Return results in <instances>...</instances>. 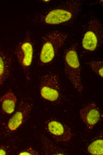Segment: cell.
<instances>
[{
	"label": "cell",
	"instance_id": "obj_1",
	"mask_svg": "<svg viewBox=\"0 0 103 155\" xmlns=\"http://www.w3.org/2000/svg\"><path fill=\"white\" fill-rule=\"evenodd\" d=\"M83 1H62L36 13L33 21L36 24L63 26L72 24L83 9Z\"/></svg>",
	"mask_w": 103,
	"mask_h": 155
},
{
	"label": "cell",
	"instance_id": "obj_2",
	"mask_svg": "<svg viewBox=\"0 0 103 155\" xmlns=\"http://www.w3.org/2000/svg\"><path fill=\"white\" fill-rule=\"evenodd\" d=\"M103 26L101 21L92 16L83 26L81 34L82 48L88 52L95 51L103 43Z\"/></svg>",
	"mask_w": 103,
	"mask_h": 155
},
{
	"label": "cell",
	"instance_id": "obj_3",
	"mask_svg": "<svg viewBox=\"0 0 103 155\" xmlns=\"http://www.w3.org/2000/svg\"><path fill=\"white\" fill-rule=\"evenodd\" d=\"M69 34L58 30L47 32L41 38V48L39 55L41 63L46 64L50 63L59 49L65 44Z\"/></svg>",
	"mask_w": 103,
	"mask_h": 155
},
{
	"label": "cell",
	"instance_id": "obj_4",
	"mask_svg": "<svg viewBox=\"0 0 103 155\" xmlns=\"http://www.w3.org/2000/svg\"><path fill=\"white\" fill-rule=\"evenodd\" d=\"M78 44L74 43L65 51L63 56L65 72L73 86L78 92L83 89L81 68L77 52Z\"/></svg>",
	"mask_w": 103,
	"mask_h": 155
},
{
	"label": "cell",
	"instance_id": "obj_5",
	"mask_svg": "<svg viewBox=\"0 0 103 155\" xmlns=\"http://www.w3.org/2000/svg\"><path fill=\"white\" fill-rule=\"evenodd\" d=\"M39 88L44 99L52 102L59 99L60 85L58 77L55 73L49 71L42 75L40 78Z\"/></svg>",
	"mask_w": 103,
	"mask_h": 155
},
{
	"label": "cell",
	"instance_id": "obj_6",
	"mask_svg": "<svg viewBox=\"0 0 103 155\" xmlns=\"http://www.w3.org/2000/svg\"><path fill=\"white\" fill-rule=\"evenodd\" d=\"M30 35H27L17 45L15 54L18 61L21 66L26 79L30 78V69L32 63L33 46Z\"/></svg>",
	"mask_w": 103,
	"mask_h": 155
},
{
	"label": "cell",
	"instance_id": "obj_7",
	"mask_svg": "<svg viewBox=\"0 0 103 155\" xmlns=\"http://www.w3.org/2000/svg\"><path fill=\"white\" fill-rule=\"evenodd\" d=\"M33 107V103L29 97L21 98L15 113L9 120L7 127L11 131L17 130L29 117Z\"/></svg>",
	"mask_w": 103,
	"mask_h": 155
},
{
	"label": "cell",
	"instance_id": "obj_8",
	"mask_svg": "<svg viewBox=\"0 0 103 155\" xmlns=\"http://www.w3.org/2000/svg\"><path fill=\"white\" fill-rule=\"evenodd\" d=\"M81 118L89 129H91L99 120L100 113L99 108L95 103L86 105L80 110Z\"/></svg>",
	"mask_w": 103,
	"mask_h": 155
},
{
	"label": "cell",
	"instance_id": "obj_9",
	"mask_svg": "<svg viewBox=\"0 0 103 155\" xmlns=\"http://www.w3.org/2000/svg\"><path fill=\"white\" fill-rule=\"evenodd\" d=\"M47 129L50 134L59 142H68L72 136L71 130L69 128L56 121L49 122Z\"/></svg>",
	"mask_w": 103,
	"mask_h": 155
},
{
	"label": "cell",
	"instance_id": "obj_10",
	"mask_svg": "<svg viewBox=\"0 0 103 155\" xmlns=\"http://www.w3.org/2000/svg\"><path fill=\"white\" fill-rule=\"evenodd\" d=\"M17 101L16 96L11 91H8L0 98L2 110L5 113L10 114L15 111Z\"/></svg>",
	"mask_w": 103,
	"mask_h": 155
},
{
	"label": "cell",
	"instance_id": "obj_11",
	"mask_svg": "<svg viewBox=\"0 0 103 155\" xmlns=\"http://www.w3.org/2000/svg\"><path fill=\"white\" fill-rule=\"evenodd\" d=\"M11 59L3 53H0V86L8 78L10 71Z\"/></svg>",
	"mask_w": 103,
	"mask_h": 155
},
{
	"label": "cell",
	"instance_id": "obj_12",
	"mask_svg": "<svg viewBox=\"0 0 103 155\" xmlns=\"http://www.w3.org/2000/svg\"><path fill=\"white\" fill-rule=\"evenodd\" d=\"M88 151L92 155H103V140L99 139L93 142L88 147Z\"/></svg>",
	"mask_w": 103,
	"mask_h": 155
},
{
	"label": "cell",
	"instance_id": "obj_13",
	"mask_svg": "<svg viewBox=\"0 0 103 155\" xmlns=\"http://www.w3.org/2000/svg\"><path fill=\"white\" fill-rule=\"evenodd\" d=\"M86 63L96 74L100 78L103 77V63L102 60H92Z\"/></svg>",
	"mask_w": 103,
	"mask_h": 155
},
{
	"label": "cell",
	"instance_id": "obj_14",
	"mask_svg": "<svg viewBox=\"0 0 103 155\" xmlns=\"http://www.w3.org/2000/svg\"><path fill=\"white\" fill-rule=\"evenodd\" d=\"M18 155H38V153L35 150L32 148H28L19 151Z\"/></svg>",
	"mask_w": 103,
	"mask_h": 155
},
{
	"label": "cell",
	"instance_id": "obj_15",
	"mask_svg": "<svg viewBox=\"0 0 103 155\" xmlns=\"http://www.w3.org/2000/svg\"><path fill=\"white\" fill-rule=\"evenodd\" d=\"M7 150L6 148L3 146H0V155L7 154Z\"/></svg>",
	"mask_w": 103,
	"mask_h": 155
}]
</instances>
